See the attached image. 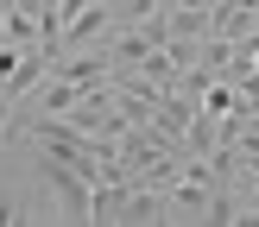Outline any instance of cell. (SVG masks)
<instances>
[{
	"label": "cell",
	"instance_id": "cell-1",
	"mask_svg": "<svg viewBox=\"0 0 259 227\" xmlns=\"http://www.w3.org/2000/svg\"><path fill=\"white\" fill-rule=\"evenodd\" d=\"M13 221H25V214H19V202H7V196H0V227H13Z\"/></svg>",
	"mask_w": 259,
	"mask_h": 227
}]
</instances>
